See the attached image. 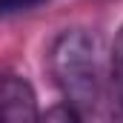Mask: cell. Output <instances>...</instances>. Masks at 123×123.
Wrapping results in <instances>:
<instances>
[{
  "instance_id": "cell-3",
  "label": "cell",
  "mask_w": 123,
  "mask_h": 123,
  "mask_svg": "<svg viewBox=\"0 0 123 123\" xmlns=\"http://www.w3.org/2000/svg\"><path fill=\"white\" fill-rule=\"evenodd\" d=\"M112 89H115V100H117V109L123 115V26L115 37V46H112Z\"/></svg>"
},
{
  "instance_id": "cell-2",
  "label": "cell",
  "mask_w": 123,
  "mask_h": 123,
  "mask_svg": "<svg viewBox=\"0 0 123 123\" xmlns=\"http://www.w3.org/2000/svg\"><path fill=\"white\" fill-rule=\"evenodd\" d=\"M0 120H9V123L40 120L37 97L26 77L12 74V72L0 74Z\"/></svg>"
},
{
  "instance_id": "cell-1",
  "label": "cell",
  "mask_w": 123,
  "mask_h": 123,
  "mask_svg": "<svg viewBox=\"0 0 123 123\" xmlns=\"http://www.w3.org/2000/svg\"><path fill=\"white\" fill-rule=\"evenodd\" d=\"M49 72L63 94V103H69L80 117H89L103 94L100 83V60H97V43L83 29L60 31L49 46Z\"/></svg>"
},
{
  "instance_id": "cell-4",
  "label": "cell",
  "mask_w": 123,
  "mask_h": 123,
  "mask_svg": "<svg viewBox=\"0 0 123 123\" xmlns=\"http://www.w3.org/2000/svg\"><path fill=\"white\" fill-rule=\"evenodd\" d=\"M49 0H0V17H12V14H20V12H31L37 6H43Z\"/></svg>"
}]
</instances>
